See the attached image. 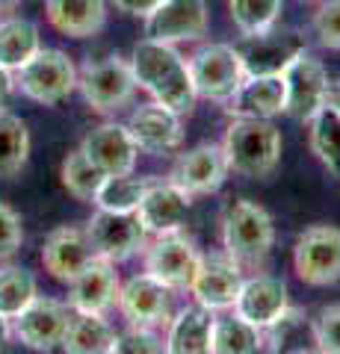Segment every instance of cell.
<instances>
[{"mask_svg":"<svg viewBox=\"0 0 340 354\" xmlns=\"http://www.w3.org/2000/svg\"><path fill=\"white\" fill-rule=\"evenodd\" d=\"M104 171L98 169V165L86 157V153L78 148V151H71L69 157L62 160V186L69 189L78 201H95V192L101 189V183H104Z\"/></svg>","mask_w":340,"mask_h":354,"instance_id":"cell-35","label":"cell"},{"mask_svg":"<svg viewBox=\"0 0 340 354\" xmlns=\"http://www.w3.org/2000/svg\"><path fill=\"white\" fill-rule=\"evenodd\" d=\"M21 6V0H0V15H12Z\"/></svg>","mask_w":340,"mask_h":354,"instance_id":"cell-44","label":"cell"},{"mask_svg":"<svg viewBox=\"0 0 340 354\" xmlns=\"http://www.w3.org/2000/svg\"><path fill=\"white\" fill-rule=\"evenodd\" d=\"M293 269L302 283L328 286L340 281V227L314 225L302 230L293 248Z\"/></svg>","mask_w":340,"mask_h":354,"instance_id":"cell-7","label":"cell"},{"mask_svg":"<svg viewBox=\"0 0 340 354\" xmlns=\"http://www.w3.org/2000/svg\"><path fill=\"white\" fill-rule=\"evenodd\" d=\"M9 337H12V319H6V316H0V348L9 342Z\"/></svg>","mask_w":340,"mask_h":354,"instance_id":"cell-42","label":"cell"},{"mask_svg":"<svg viewBox=\"0 0 340 354\" xmlns=\"http://www.w3.org/2000/svg\"><path fill=\"white\" fill-rule=\"evenodd\" d=\"M78 88L83 101L98 115H113L125 109L136 95V80L130 59L107 57L98 62H86L78 71Z\"/></svg>","mask_w":340,"mask_h":354,"instance_id":"cell-5","label":"cell"},{"mask_svg":"<svg viewBox=\"0 0 340 354\" xmlns=\"http://www.w3.org/2000/svg\"><path fill=\"white\" fill-rule=\"evenodd\" d=\"M12 92H15V71H9V68L0 65V109L6 106V101H9V95Z\"/></svg>","mask_w":340,"mask_h":354,"instance_id":"cell-41","label":"cell"},{"mask_svg":"<svg viewBox=\"0 0 340 354\" xmlns=\"http://www.w3.org/2000/svg\"><path fill=\"white\" fill-rule=\"evenodd\" d=\"M109 6H116L125 15H136V18H148L163 0H107Z\"/></svg>","mask_w":340,"mask_h":354,"instance_id":"cell-40","label":"cell"},{"mask_svg":"<svg viewBox=\"0 0 340 354\" xmlns=\"http://www.w3.org/2000/svg\"><path fill=\"white\" fill-rule=\"evenodd\" d=\"M222 151L234 174L263 180L281 162V130L267 118H234L225 130Z\"/></svg>","mask_w":340,"mask_h":354,"instance_id":"cell-2","label":"cell"},{"mask_svg":"<svg viewBox=\"0 0 340 354\" xmlns=\"http://www.w3.org/2000/svg\"><path fill=\"white\" fill-rule=\"evenodd\" d=\"M281 77H284V113L308 124L328 101L332 80L325 74V65L305 50L302 57H296L287 65V71Z\"/></svg>","mask_w":340,"mask_h":354,"instance_id":"cell-10","label":"cell"},{"mask_svg":"<svg viewBox=\"0 0 340 354\" xmlns=\"http://www.w3.org/2000/svg\"><path fill=\"white\" fill-rule=\"evenodd\" d=\"M15 86L30 101L42 106H57L78 88V68L62 50L39 48L15 71Z\"/></svg>","mask_w":340,"mask_h":354,"instance_id":"cell-4","label":"cell"},{"mask_svg":"<svg viewBox=\"0 0 340 354\" xmlns=\"http://www.w3.org/2000/svg\"><path fill=\"white\" fill-rule=\"evenodd\" d=\"M118 281L116 263L107 257H95L86 269L69 283V307L74 313H98L104 316L107 310H113L118 301Z\"/></svg>","mask_w":340,"mask_h":354,"instance_id":"cell-17","label":"cell"},{"mask_svg":"<svg viewBox=\"0 0 340 354\" xmlns=\"http://www.w3.org/2000/svg\"><path fill=\"white\" fill-rule=\"evenodd\" d=\"M231 118H267L284 113V77H246L225 101Z\"/></svg>","mask_w":340,"mask_h":354,"instance_id":"cell-23","label":"cell"},{"mask_svg":"<svg viewBox=\"0 0 340 354\" xmlns=\"http://www.w3.org/2000/svg\"><path fill=\"white\" fill-rule=\"evenodd\" d=\"M151 183V177H136L134 171L127 174H107L101 189L95 192V207L113 209V213H136V207L142 201Z\"/></svg>","mask_w":340,"mask_h":354,"instance_id":"cell-30","label":"cell"},{"mask_svg":"<svg viewBox=\"0 0 340 354\" xmlns=\"http://www.w3.org/2000/svg\"><path fill=\"white\" fill-rule=\"evenodd\" d=\"M39 295V283L33 272L21 266H3L0 269V316L15 319L33 298Z\"/></svg>","mask_w":340,"mask_h":354,"instance_id":"cell-34","label":"cell"},{"mask_svg":"<svg viewBox=\"0 0 340 354\" xmlns=\"http://www.w3.org/2000/svg\"><path fill=\"white\" fill-rule=\"evenodd\" d=\"M287 307H290L287 283L281 278H272V274H255V278L243 281L231 310L240 319H246L249 325L263 330L276 322Z\"/></svg>","mask_w":340,"mask_h":354,"instance_id":"cell-19","label":"cell"},{"mask_svg":"<svg viewBox=\"0 0 340 354\" xmlns=\"http://www.w3.org/2000/svg\"><path fill=\"white\" fill-rule=\"evenodd\" d=\"M98 257L86 227H60L45 239L42 248V263L51 278H57L62 283H71L78 274Z\"/></svg>","mask_w":340,"mask_h":354,"instance_id":"cell-22","label":"cell"},{"mask_svg":"<svg viewBox=\"0 0 340 354\" xmlns=\"http://www.w3.org/2000/svg\"><path fill=\"white\" fill-rule=\"evenodd\" d=\"M284 0H228L234 27L243 36H258L278 24Z\"/></svg>","mask_w":340,"mask_h":354,"instance_id":"cell-33","label":"cell"},{"mask_svg":"<svg viewBox=\"0 0 340 354\" xmlns=\"http://www.w3.org/2000/svg\"><path fill=\"white\" fill-rule=\"evenodd\" d=\"M228 174H231V169H228L222 145H216V142H202V145L181 153L178 162H175L172 171H169V180L175 186H181L186 195L199 198V195H213V192L222 189Z\"/></svg>","mask_w":340,"mask_h":354,"instance_id":"cell-14","label":"cell"},{"mask_svg":"<svg viewBox=\"0 0 340 354\" xmlns=\"http://www.w3.org/2000/svg\"><path fill=\"white\" fill-rule=\"evenodd\" d=\"M213 310L202 304L184 307L166 325V351L169 354H211L213 337Z\"/></svg>","mask_w":340,"mask_h":354,"instance_id":"cell-25","label":"cell"},{"mask_svg":"<svg viewBox=\"0 0 340 354\" xmlns=\"http://www.w3.org/2000/svg\"><path fill=\"white\" fill-rule=\"evenodd\" d=\"M316 351L340 354V304H328L311 319Z\"/></svg>","mask_w":340,"mask_h":354,"instance_id":"cell-37","label":"cell"},{"mask_svg":"<svg viewBox=\"0 0 340 354\" xmlns=\"http://www.w3.org/2000/svg\"><path fill=\"white\" fill-rule=\"evenodd\" d=\"M130 68H134L136 88L148 92L157 104L175 109L178 115H190L199 95H195L190 65L175 50V44L142 39L130 53Z\"/></svg>","mask_w":340,"mask_h":354,"instance_id":"cell-1","label":"cell"},{"mask_svg":"<svg viewBox=\"0 0 340 354\" xmlns=\"http://www.w3.org/2000/svg\"><path fill=\"white\" fill-rule=\"evenodd\" d=\"M186 65H190L195 95L216 104H225L246 80L243 59L234 44H204L186 59Z\"/></svg>","mask_w":340,"mask_h":354,"instance_id":"cell-6","label":"cell"},{"mask_svg":"<svg viewBox=\"0 0 340 354\" xmlns=\"http://www.w3.org/2000/svg\"><path fill=\"white\" fill-rule=\"evenodd\" d=\"M42 48L39 27L27 18L6 15L0 21V65L9 71H18L33 53Z\"/></svg>","mask_w":340,"mask_h":354,"instance_id":"cell-28","label":"cell"},{"mask_svg":"<svg viewBox=\"0 0 340 354\" xmlns=\"http://www.w3.org/2000/svg\"><path fill=\"white\" fill-rule=\"evenodd\" d=\"M145 272L160 283H166L169 290H190L193 272L199 266L202 254L195 251V242L184 234V230H166L157 234L145 248Z\"/></svg>","mask_w":340,"mask_h":354,"instance_id":"cell-11","label":"cell"},{"mask_svg":"<svg viewBox=\"0 0 340 354\" xmlns=\"http://www.w3.org/2000/svg\"><path fill=\"white\" fill-rule=\"evenodd\" d=\"M311 3H314V0H311Z\"/></svg>","mask_w":340,"mask_h":354,"instance_id":"cell-45","label":"cell"},{"mask_svg":"<svg viewBox=\"0 0 340 354\" xmlns=\"http://www.w3.org/2000/svg\"><path fill=\"white\" fill-rule=\"evenodd\" d=\"M211 27L207 0H163L145 18V39L178 44L202 39Z\"/></svg>","mask_w":340,"mask_h":354,"instance_id":"cell-16","label":"cell"},{"mask_svg":"<svg viewBox=\"0 0 340 354\" xmlns=\"http://www.w3.org/2000/svg\"><path fill=\"white\" fill-rule=\"evenodd\" d=\"M116 330L98 313H71L62 346L69 354H113Z\"/></svg>","mask_w":340,"mask_h":354,"instance_id":"cell-26","label":"cell"},{"mask_svg":"<svg viewBox=\"0 0 340 354\" xmlns=\"http://www.w3.org/2000/svg\"><path fill=\"white\" fill-rule=\"evenodd\" d=\"M263 346L269 351H296V354L316 351L311 316L299 307H287L269 328H263Z\"/></svg>","mask_w":340,"mask_h":354,"instance_id":"cell-27","label":"cell"},{"mask_svg":"<svg viewBox=\"0 0 340 354\" xmlns=\"http://www.w3.org/2000/svg\"><path fill=\"white\" fill-rule=\"evenodd\" d=\"M311 151L325 165V171L340 180V113L334 106H323L311 121Z\"/></svg>","mask_w":340,"mask_h":354,"instance_id":"cell-32","label":"cell"},{"mask_svg":"<svg viewBox=\"0 0 340 354\" xmlns=\"http://www.w3.org/2000/svg\"><path fill=\"white\" fill-rule=\"evenodd\" d=\"M116 307L122 310L127 325L157 330L163 325H169L172 319V290L157 278H151L148 272H142L118 290Z\"/></svg>","mask_w":340,"mask_h":354,"instance_id":"cell-15","label":"cell"},{"mask_svg":"<svg viewBox=\"0 0 340 354\" xmlns=\"http://www.w3.org/2000/svg\"><path fill=\"white\" fill-rule=\"evenodd\" d=\"M193 207V195H186L181 186H175L172 180H154L151 177L145 195L136 207V216L145 227V234L157 236L166 230H178L184 225L186 213Z\"/></svg>","mask_w":340,"mask_h":354,"instance_id":"cell-21","label":"cell"},{"mask_svg":"<svg viewBox=\"0 0 340 354\" xmlns=\"http://www.w3.org/2000/svg\"><path fill=\"white\" fill-rule=\"evenodd\" d=\"M160 351H166V339L154 328L130 325L125 334H116L113 342V354H160Z\"/></svg>","mask_w":340,"mask_h":354,"instance_id":"cell-36","label":"cell"},{"mask_svg":"<svg viewBox=\"0 0 340 354\" xmlns=\"http://www.w3.org/2000/svg\"><path fill=\"white\" fill-rule=\"evenodd\" d=\"M51 27L69 39H92L107 24V0H45Z\"/></svg>","mask_w":340,"mask_h":354,"instance_id":"cell-24","label":"cell"},{"mask_svg":"<svg viewBox=\"0 0 340 354\" xmlns=\"http://www.w3.org/2000/svg\"><path fill=\"white\" fill-rule=\"evenodd\" d=\"M263 330L249 325L237 313L216 316L213 319V337H211V354H251L263 351Z\"/></svg>","mask_w":340,"mask_h":354,"instance_id":"cell-29","label":"cell"},{"mask_svg":"<svg viewBox=\"0 0 340 354\" xmlns=\"http://www.w3.org/2000/svg\"><path fill=\"white\" fill-rule=\"evenodd\" d=\"M276 245V221L260 204L240 198L222 216V248L240 266L260 263Z\"/></svg>","mask_w":340,"mask_h":354,"instance_id":"cell-3","label":"cell"},{"mask_svg":"<svg viewBox=\"0 0 340 354\" xmlns=\"http://www.w3.org/2000/svg\"><path fill=\"white\" fill-rule=\"evenodd\" d=\"M21 242H24V225H21V216L15 213L9 204L0 201V263L12 260Z\"/></svg>","mask_w":340,"mask_h":354,"instance_id":"cell-39","label":"cell"},{"mask_svg":"<svg viewBox=\"0 0 340 354\" xmlns=\"http://www.w3.org/2000/svg\"><path fill=\"white\" fill-rule=\"evenodd\" d=\"M308 50L305 36L296 30H267L258 36H246L237 44V53L243 59L246 77H281L287 65Z\"/></svg>","mask_w":340,"mask_h":354,"instance_id":"cell-9","label":"cell"},{"mask_svg":"<svg viewBox=\"0 0 340 354\" xmlns=\"http://www.w3.org/2000/svg\"><path fill=\"white\" fill-rule=\"evenodd\" d=\"M30 157V133L18 115L0 109V180L15 177Z\"/></svg>","mask_w":340,"mask_h":354,"instance_id":"cell-31","label":"cell"},{"mask_svg":"<svg viewBox=\"0 0 340 354\" xmlns=\"http://www.w3.org/2000/svg\"><path fill=\"white\" fill-rule=\"evenodd\" d=\"M125 127L134 136L136 148L145 153H169L175 148H181V142H184L181 115L157 101L134 109Z\"/></svg>","mask_w":340,"mask_h":354,"instance_id":"cell-18","label":"cell"},{"mask_svg":"<svg viewBox=\"0 0 340 354\" xmlns=\"http://www.w3.org/2000/svg\"><path fill=\"white\" fill-rule=\"evenodd\" d=\"M243 281V266L228 251L202 254L190 281V295L195 298V304L213 310V313H222V310L234 307Z\"/></svg>","mask_w":340,"mask_h":354,"instance_id":"cell-8","label":"cell"},{"mask_svg":"<svg viewBox=\"0 0 340 354\" xmlns=\"http://www.w3.org/2000/svg\"><path fill=\"white\" fill-rule=\"evenodd\" d=\"M80 151L89 157L104 174H127L134 171L139 148L134 136L127 133L125 124H116V121H104V124L92 127L83 136Z\"/></svg>","mask_w":340,"mask_h":354,"instance_id":"cell-20","label":"cell"},{"mask_svg":"<svg viewBox=\"0 0 340 354\" xmlns=\"http://www.w3.org/2000/svg\"><path fill=\"white\" fill-rule=\"evenodd\" d=\"M86 234L98 257H107L113 263L130 260L134 254L145 248V227L136 213H113V209L98 207L92 218L86 221Z\"/></svg>","mask_w":340,"mask_h":354,"instance_id":"cell-12","label":"cell"},{"mask_svg":"<svg viewBox=\"0 0 340 354\" xmlns=\"http://www.w3.org/2000/svg\"><path fill=\"white\" fill-rule=\"evenodd\" d=\"M325 104H328V106H334L337 113H340V80L328 86V101H325Z\"/></svg>","mask_w":340,"mask_h":354,"instance_id":"cell-43","label":"cell"},{"mask_svg":"<svg viewBox=\"0 0 340 354\" xmlns=\"http://www.w3.org/2000/svg\"><path fill=\"white\" fill-rule=\"evenodd\" d=\"M314 32L323 48L340 50V0H323L314 15Z\"/></svg>","mask_w":340,"mask_h":354,"instance_id":"cell-38","label":"cell"},{"mask_svg":"<svg viewBox=\"0 0 340 354\" xmlns=\"http://www.w3.org/2000/svg\"><path fill=\"white\" fill-rule=\"evenodd\" d=\"M69 304L57 301V298L36 295L33 301L12 319V337L24 342L27 348L36 351H53L62 346L65 328H69Z\"/></svg>","mask_w":340,"mask_h":354,"instance_id":"cell-13","label":"cell"}]
</instances>
